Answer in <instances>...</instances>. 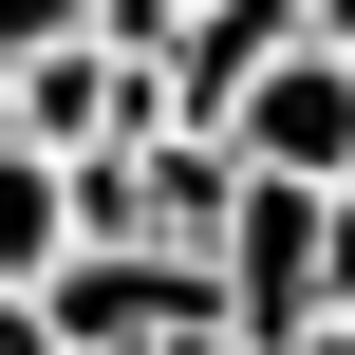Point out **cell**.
Listing matches in <instances>:
<instances>
[{
	"label": "cell",
	"mask_w": 355,
	"mask_h": 355,
	"mask_svg": "<svg viewBox=\"0 0 355 355\" xmlns=\"http://www.w3.org/2000/svg\"><path fill=\"white\" fill-rule=\"evenodd\" d=\"M168 355H243V337H168Z\"/></svg>",
	"instance_id": "obj_6"
},
{
	"label": "cell",
	"mask_w": 355,
	"mask_h": 355,
	"mask_svg": "<svg viewBox=\"0 0 355 355\" xmlns=\"http://www.w3.org/2000/svg\"><path fill=\"white\" fill-rule=\"evenodd\" d=\"M300 355H355V318H318V337H300Z\"/></svg>",
	"instance_id": "obj_5"
},
{
	"label": "cell",
	"mask_w": 355,
	"mask_h": 355,
	"mask_svg": "<svg viewBox=\"0 0 355 355\" xmlns=\"http://www.w3.org/2000/svg\"><path fill=\"white\" fill-rule=\"evenodd\" d=\"M318 318H355V187H318Z\"/></svg>",
	"instance_id": "obj_3"
},
{
	"label": "cell",
	"mask_w": 355,
	"mask_h": 355,
	"mask_svg": "<svg viewBox=\"0 0 355 355\" xmlns=\"http://www.w3.org/2000/svg\"><path fill=\"white\" fill-rule=\"evenodd\" d=\"M56 19H75V0H56Z\"/></svg>",
	"instance_id": "obj_7"
},
{
	"label": "cell",
	"mask_w": 355,
	"mask_h": 355,
	"mask_svg": "<svg viewBox=\"0 0 355 355\" xmlns=\"http://www.w3.org/2000/svg\"><path fill=\"white\" fill-rule=\"evenodd\" d=\"M206 150H225L243 187H355V56H281Z\"/></svg>",
	"instance_id": "obj_1"
},
{
	"label": "cell",
	"mask_w": 355,
	"mask_h": 355,
	"mask_svg": "<svg viewBox=\"0 0 355 355\" xmlns=\"http://www.w3.org/2000/svg\"><path fill=\"white\" fill-rule=\"evenodd\" d=\"M56 37H75L56 0H0V75H19V56H56Z\"/></svg>",
	"instance_id": "obj_4"
},
{
	"label": "cell",
	"mask_w": 355,
	"mask_h": 355,
	"mask_svg": "<svg viewBox=\"0 0 355 355\" xmlns=\"http://www.w3.org/2000/svg\"><path fill=\"white\" fill-rule=\"evenodd\" d=\"M37 281H56V168L0 150V300H37Z\"/></svg>",
	"instance_id": "obj_2"
}]
</instances>
